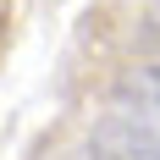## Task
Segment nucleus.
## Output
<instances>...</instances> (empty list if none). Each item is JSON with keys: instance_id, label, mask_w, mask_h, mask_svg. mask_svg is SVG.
<instances>
[{"instance_id": "1", "label": "nucleus", "mask_w": 160, "mask_h": 160, "mask_svg": "<svg viewBox=\"0 0 160 160\" xmlns=\"http://www.w3.org/2000/svg\"><path fill=\"white\" fill-rule=\"evenodd\" d=\"M127 99H138L149 116H160V66H144L138 78H127Z\"/></svg>"}]
</instances>
